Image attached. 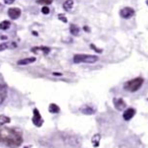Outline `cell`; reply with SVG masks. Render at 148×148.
<instances>
[{
  "label": "cell",
  "instance_id": "cell-8",
  "mask_svg": "<svg viewBox=\"0 0 148 148\" xmlns=\"http://www.w3.org/2000/svg\"><path fill=\"white\" fill-rule=\"evenodd\" d=\"M135 113H136L135 109H133V107H129V109H127L126 111H125L124 114H123V119H124L125 121H130L134 116H135Z\"/></svg>",
  "mask_w": 148,
  "mask_h": 148
},
{
  "label": "cell",
  "instance_id": "cell-10",
  "mask_svg": "<svg viewBox=\"0 0 148 148\" xmlns=\"http://www.w3.org/2000/svg\"><path fill=\"white\" fill-rule=\"evenodd\" d=\"M7 95V88L3 84H0V105L4 101L5 97Z\"/></svg>",
  "mask_w": 148,
  "mask_h": 148
},
{
  "label": "cell",
  "instance_id": "cell-18",
  "mask_svg": "<svg viewBox=\"0 0 148 148\" xmlns=\"http://www.w3.org/2000/svg\"><path fill=\"white\" fill-rule=\"evenodd\" d=\"M9 122H10V118H8L7 116H4V115L0 116V126H3L4 124H7Z\"/></svg>",
  "mask_w": 148,
  "mask_h": 148
},
{
  "label": "cell",
  "instance_id": "cell-26",
  "mask_svg": "<svg viewBox=\"0 0 148 148\" xmlns=\"http://www.w3.org/2000/svg\"><path fill=\"white\" fill-rule=\"evenodd\" d=\"M83 30H86V32H89V28H88L87 26H84Z\"/></svg>",
  "mask_w": 148,
  "mask_h": 148
},
{
  "label": "cell",
  "instance_id": "cell-4",
  "mask_svg": "<svg viewBox=\"0 0 148 148\" xmlns=\"http://www.w3.org/2000/svg\"><path fill=\"white\" fill-rule=\"evenodd\" d=\"M135 15V10L132 7H124L120 10V16L124 20H130L131 17H133Z\"/></svg>",
  "mask_w": 148,
  "mask_h": 148
},
{
  "label": "cell",
  "instance_id": "cell-14",
  "mask_svg": "<svg viewBox=\"0 0 148 148\" xmlns=\"http://www.w3.org/2000/svg\"><path fill=\"white\" fill-rule=\"evenodd\" d=\"M49 112L51 114H58L60 112V107L56 105V103H51L49 105Z\"/></svg>",
  "mask_w": 148,
  "mask_h": 148
},
{
  "label": "cell",
  "instance_id": "cell-21",
  "mask_svg": "<svg viewBox=\"0 0 148 148\" xmlns=\"http://www.w3.org/2000/svg\"><path fill=\"white\" fill-rule=\"evenodd\" d=\"M90 48L95 50V51L97 52V53H101V52H103V50H101V49H99V48H97V46L95 45V44H90Z\"/></svg>",
  "mask_w": 148,
  "mask_h": 148
},
{
  "label": "cell",
  "instance_id": "cell-23",
  "mask_svg": "<svg viewBox=\"0 0 148 148\" xmlns=\"http://www.w3.org/2000/svg\"><path fill=\"white\" fill-rule=\"evenodd\" d=\"M58 18L60 20H62L63 22H67V20H66V16L64 14H59L58 15Z\"/></svg>",
  "mask_w": 148,
  "mask_h": 148
},
{
  "label": "cell",
  "instance_id": "cell-27",
  "mask_svg": "<svg viewBox=\"0 0 148 148\" xmlns=\"http://www.w3.org/2000/svg\"><path fill=\"white\" fill-rule=\"evenodd\" d=\"M32 34H34V36H38V32H32Z\"/></svg>",
  "mask_w": 148,
  "mask_h": 148
},
{
  "label": "cell",
  "instance_id": "cell-16",
  "mask_svg": "<svg viewBox=\"0 0 148 148\" xmlns=\"http://www.w3.org/2000/svg\"><path fill=\"white\" fill-rule=\"evenodd\" d=\"M10 28V22L9 20H3V22H0V30H8Z\"/></svg>",
  "mask_w": 148,
  "mask_h": 148
},
{
  "label": "cell",
  "instance_id": "cell-19",
  "mask_svg": "<svg viewBox=\"0 0 148 148\" xmlns=\"http://www.w3.org/2000/svg\"><path fill=\"white\" fill-rule=\"evenodd\" d=\"M53 2V0H38L39 4H44V5H49Z\"/></svg>",
  "mask_w": 148,
  "mask_h": 148
},
{
  "label": "cell",
  "instance_id": "cell-1",
  "mask_svg": "<svg viewBox=\"0 0 148 148\" xmlns=\"http://www.w3.org/2000/svg\"><path fill=\"white\" fill-rule=\"evenodd\" d=\"M22 135L20 131L12 128L0 127V142L10 148H16L22 143Z\"/></svg>",
  "mask_w": 148,
  "mask_h": 148
},
{
  "label": "cell",
  "instance_id": "cell-25",
  "mask_svg": "<svg viewBox=\"0 0 148 148\" xmlns=\"http://www.w3.org/2000/svg\"><path fill=\"white\" fill-rule=\"evenodd\" d=\"M53 75H54V76H61V75H62V74H61V73H57V72H54V73H53Z\"/></svg>",
  "mask_w": 148,
  "mask_h": 148
},
{
  "label": "cell",
  "instance_id": "cell-11",
  "mask_svg": "<svg viewBox=\"0 0 148 148\" xmlns=\"http://www.w3.org/2000/svg\"><path fill=\"white\" fill-rule=\"evenodd\" d=\"M36 62V57H30V58H24L20 59V60L17 61V64L18 65H28L32 64V63Z\"/></svg>",
  "mask_w": 148,
  "mask_h": 148
},
{
  "label": "cell",
  "instance_id": "cell-20",
  "mask_svg": "<svg viewBox=\"0 0 148 148\" xmlns=\"http://www.w3.org/2000/svg\"><path fill=\"white\" fill-rule=\"evenodd\" d=\"M7 48H8V44H7V43H1V44H0V52L4 51V50H6Z\"/></svg>",
  "mask_w": 148,
  "mask_h": 148
},
{
  "label": "cell",
  "instance_id": "cell-24",
  "mask_svg": "<svg viewBox=\"0 0 148 148\" xmlns=\"http://www.w3.org/2000/svg\"><path fill=\"white\" fill-rule=\"evenodd\" d=\"M14 1H15V0H4L5 4H12Z\"/></svg>",
  "mask_w": 148,
  "mask_h": 148
},
{
  "label": "cell",
  "instance_id": "cell-13",
  "mask_svg": "<svg viewBox=\"0 0 148 148\" xmlns=\"http://www.w3.org/2000/svg\"><path fill=\"white\" fill-rule=\"evenodd\" d=\"M73 6H74L73 0H66V1L63 3V8H64V10H66V11H70L71 9L73 8Z\"/></svg>",
  "mask_w": 148,
  "mask_h": 148
},
{
  "label": "cell",
  "instance_id": "cell-15",
  "mask_svg": "<svg viewBox=\"0 0 148 148\" xmlns=\"http://www.w3.org/2000/svg\"><path fill=\"white\" fill-rule=\"evenodd\" d=\"M69 32H70V34H73V36H78L80 30L77 26H75V24H71L70 28H69Z\"/></svg>",
  "mask_w": 148,
  "mask_h": 148
},
{
  "label": "cell",
  "instance_id": "cell-7",
  "mask_svg": "<svg viewBox=\"0 0 148 148\" xmlns=\"http://www.w3.org/2000/svg\"><path fill=\"white\" fill-rule=\"evenodd\" d=\"M113 103H114V105L115 107H116V109H118V111H124L125 107H126V103H125L124 99H121V97H119V99H114Z\"/></svg>",
  "mask_w": 148,
  "mask_h": 148
},
{
  "label": "cell",
  "instance_id": "cell-6",
  "mask_svg": "<svg viewBox=\"0 0 148 148\" xmlns=\"http://www.w3.org/2000/svg\"><path fill=\"white\" fill-rule=\"evenodd\" d=\"M22 14V10L17 7H13V8L8 9V16L10 17L11 20H17L18 17Z\"/></svg>",
  "mask_w": 148,
  "mask_h": 148
},
{
  "label": "cell",
  "instance_id": "cell-2",
  "mask_svg": "<svg viewBox=\"0 0 148 148\" xmlns=\"http://www.w3.org/2000/svg\"><path fill=\"white\" fill-rule=\"evenodd\" d=\"M144 83V79L142 77H136L127 81L124 84V89L129 92H136L142 87Z\"/></svg>",
  "mask_w": 148,
  "mask_h": 148
},
{
  "label": "cell",
  "instance_id": "cell-3",
  "mask_svg": "<svg viewBox=\"0 0 148 148\" xmlns=\"http://www.w3.org/2000/svg\"><path fill=\"white\" fill-rule=\"evenodd\" d=\"M97 61H99V57L95 55H88V54H76L73 57V62L76 64L79 63H95Z\"/></svg>",
  "mask_w": 148,
  "mask_h": 148
},
{
  "label": "cell",
  "instance_id": "cell-12",
  "mask_svg": "<svg viewBox=\"0 0 148 148\" xmlns=\"http://www.w3.org/2000/svg\"><path fill=\"white\" fill-rule=\"evenodd\" d=\"M30 51H32V53H39V52L41 51L42 53H44V54H49L50 51H51V49H50L49 47H34V48H32Z\"/></svg>",
  "mask_w": 148,
  "mask_h": 148
},
{
  "label": "cell",
  "instance_id": "cell-5",
  "mask_svg": "<svg viewBox=\"0 0 148 148\" xmlns=\"http://www.w3.org/2000/svg\"><path fill=\"white\" fill-rule=\"evenodd\" d=\"M32 123H34V126L36 127H41L44 123V120L42 118L41 114H40L39 109H34V117H32Z\"/></svg>",
  "mask_w": 148,
  "mask_h": 148
},
{
  "label": "cell",
  "instance_id": "cell-9",
  "mask_svg": "<svg viewBox=\"0 0 148 148\" xmlns=\"http://www.w3.org/2000/svg\"><path fill=\"white\" fill-rule=\"evenodd\" d=\"M80 112L82 113V114L84 115H93L95 112H97V109H95V107H91V105H83V107H80Z\"/></svg>",
  "mask_w": 148,
  "mask_h": 148
},
{
  "label": "cell",
  "instance_id": "cell-22",
  "mask_svg": "<svg viewBox=\"0 0 148 148\" xmlns=\"http://www.w3.org/2000/svg\"><path fill=\"white\" fill-rule=\"evenodd\" d=\"M42 13H43V14H49L50 8L48 6H44L43 8H42Z\"/></svg>",
  "mask_w": 148,
  "mask_h": 148
},
{
  "label": "cell",
  "instance_id": "cell-17",
  "mask_svg": "<svg viewBox=\"0 0 148 148\" xmlns=\"http://www.w3.org/2000/svg\"><path fill=\"white\" fill-rule=\"evenodd\" d=\"M99 140H101V135H99V134H95V135L92 137L91 142H92V144L95 145V147H97V146H99Z\"/></svg>",
  "mask_w": 148,
  "mask_h": 148
}]
</instances>
